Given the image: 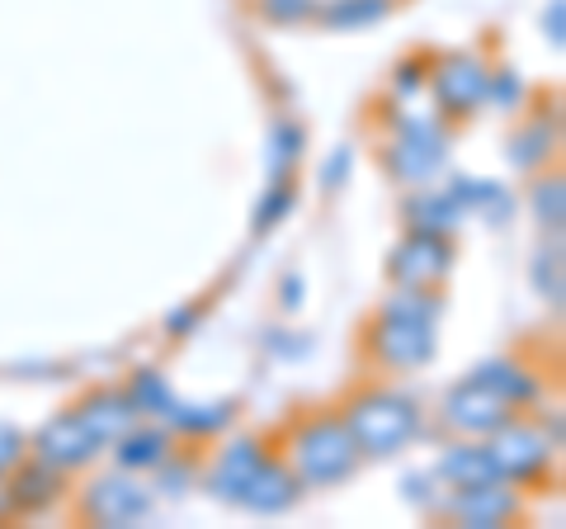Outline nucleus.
Here are the masks:
<instances>
[{"mask_svg": "<svg viewBox=\"0 0 566 529\" xmlns=\"http://www.w3.org/2000/svg\"><path fill=\"white\" fill-rule=\"evenodd\" d=\"M374 345L387 364L397 369H416L434 355V336H430V303H392L382 317V326L374 331Z\"/></svg>", "mask_w": 566, "mask_h": 529, "instance_id": "3", "label": "nucleus"}, {"mask_svg": "<svg viewBox=\"0 0 566 529\" xmlns=\"http://www.w3.org/2000/svg\"><path fill=\"white\" fill-rule=\"evenodd\" d=\"M468 491V501H463V516L472 525H495V520H505L510 516V497L495 483H482V487H463Z\"/></svg>", "mask_w": 566, "mask_h": 529, "instance_id": "13", "label": "nucleus"}, {"mask_svg": "<svg viewBox=\"0 0 566 529\" xmlns=\"http://www.w3.org/2000/svg\"><path fill=\"white\" fill-rule=\"evenodd\" d=\"M434 95L449 114H472V104L486 100V72L472 58H449L434 72Z\"/></svg>", "mask_w": 566, "mask_h": 529, "instance_id": "6", "label": "nucleus"}, {"mask_svg": "<svg viewBox=\"0 0 566 529\" xmlns=\"http://www.w3.org/2000/svg\"><path fill=\"white\" fill-rule=\"evenodd\" d=\"M151 510V497L142 491L137 483H123V478H109L91 491V516L104 520V525H133V520H147Z\"/></svg>", "mask_w": 566, "mask_h": 529, "instance_id": "7", "label": "nucleus"}, {"mask_svg": "<svg viewBox=\"0 0 566 529\" xmlns=\"http://www.w3.org/2000/svg\"><path fill=\"white\" fill-rule=\"evenodd\" d=\"M444 412H449L453 426H463V431H495V426H505V416L515 412V402H510L505 393H495L491 383L472 378L449 397Z\"/></svg>", "mask_w": 566, "mask_h": 529, "instance_id": "4", "label": "nucleus"}, {"mask_svg": "<svg viewBox=\"0 0 566 529\" xmlns=\"http://www.w3.org/2000/svg\"><path fill=\"white\" fill-rule=\"evenodd\" d=\"M439 156H444V147H439V133L430 128V123H406V143H401V156H397V170L420 175V170L439 166Z\"/></svg>", "mask_w": 566, "mask_h": 529, "instance_id": "11", "label": "nucleus"}, {"mask_svg": "<svg viewBox=\"0 0 566 529\" xmlns=\"http://www.w3.org/2000/svg\"><path fill=\"white\" fill-rule=\"evenodd\" d=\"M444 270H449V246L434 241L430 232L411 237L401 246V256L392 260V274L401 279V284H434Z\"/></svg>", "mask_w": 566, "mask_h": 529, "instance_id": "8", "label": "nucleus"}, {"mask_svg": "<svg viewBox=\"0 0 566 529\" xmlns=\"http://www.w3.org/2000/svg\"><path fill=\"white\" fill-rule=\"evenodd\" d=\"M20 458H24V435L10 431V426H0V473H10Z\"/></svg>", "mask_w": 566, "mask_h": 529, "instance_id": "17", "label": "nucleus"}, {"mask_svg": "<svg viewBox=\"0 0 566 529\" xmlns=\"http://www.w3.org/2000/svg\"><path fill=\"white\" fill-rule=\"evenodd\" d=\"M401 72H406V76H401V91H416V85H420V66H416V62H406Z\"/></svg>", "mask_w": 566, "mask_h": 529, "instance_id": "20", "label": "nucleus"}, {"mask_svg": "<svg viewBox=\"0 0 566 529\" xmlns=\"http://www.w3.org/2000/svg\"><path fill=\"white\" fill-rule=\"evenodd\" d=\"M293 458L312 487H326V483H340L354 468L359 445H354V435L345 426H335V421H312V426L293 439Z\"/></svg>", "mask_w": 566, "mask_h": 529, "instance_id": "2", "label": "nucleus"}, {"mask_svg": "<svg viewBox=\"0 0 566 529\" xmlns=\"http://www.w3.org/2000/svg\"><path fill=\"white\" fill-rule=\"evenodd\" d=\"M293 478L289 473H283L279 464H270V458H260V464L251 468V478L241 483V491H237V501L241 506H251V510H264V516H270V510H283V506H293Z\"/></svg>", "mask_w": 566, "mask_h": 529, "instance_id": "9", "label": "nucleus"}, {"mask_svg": "<svg viewBox=\"0 0 566 529\" xmlns=\"http://www.w3.org/2000/svg\"><path fill=\"white\" fill-rule=\"evenodd\" d=\"M312 10H316L312 0H264V14H270V20H303Z\"/></svg>", "mask_w": 566, "mask_h": 529, "instance_id": "18", "label": "nucleus"}, {"mask_svg": "<svg viewBox=\"0 0 566 529\" xmlns=\"http://www.w3.org/2000/svg\"><path fill=\"white\" fill-rule=\"evenodd\" d=\"M14 497H20L24 506H43V501L52 497V464L33 468V473H24V487L14 483Z\"/></svg>", "mask_w": 566, "mask_h": 529, "instance_id": "16", "label": "nucleus"}, {"mask_svg": "<svg viewBox=\"0 0 566 529\" xmlns=\"http://www.w3.org/2000/svg\"><path fill=\"white\" fill-rule=\"evenodd\" d=\"M495 478H534V473L547 464V445L534 431H510L501 445L491 449Z\"/></svg>", "mask_w": 566, "mask_h": 529, "instance_id": "10", "label": "nucleus"}, {"mask_svg": "<svg viewBox=\"0 0 566 529\" xmlns=\"http://www.w3.org/2000/svg\"><path fill=\"white\" fill-rule=\"evenodd\" d=\"M166 454V435H128L123 439V464L142 468V464H156Z\"/></svg>", "mask_w": 566, "mask_h": 529, "instance_id": "15", "label": "nucleus"}, {"mask_svg": "<svg viewBox=\"0 0 566 529\" xmlns=\"http://www.w3.org/2000/svg\"><path fill=\"white\" fill-rule=\"evenodd\" d=\"M99 445H104V439L85 426L81 412L52 421V426L39 435V454H43V464H52V468H76L91 454H99Z\"/></svg>", "mask_w": 566, "mask_h": 529, "instance_id": "5", "label": "nucleus"}, {"mask_svg": "<svg viewBox=\"0 0 566 529\" xmlns=\"http://www.w3.org/2000/svg\"><path fill=\"white\" fill-rule=\"evenodd\" d=\"M444 478H453L458 487H482L495 483V464H491V449H453L444 464H439Z\"/></svg>", "mask_w": 566, "mask_h": 529, "instance_id": "12", "label": "nucleus"}, {"mask_svg": "<svg viewBox=\"0 0 566 529\" xmlns=\"http://www.w3.org/2000/svg\"><path fill=\"white\" fill-rule=\"evenodd\" d=\"M416 426H420L416 407L406 397H397V393H368L364 402H354V412H349L354 445L368 449V454H392V449H401L406 439L416 435Z\"/></svg>", "mask_w": 566, "mask_h": 529, "instance_id": "1", "label": "nucleus"}, {"mask_svg": "<svg viewBox=\"0 0 566 529\" xmlns=\"http://www.w3.org/2000/svg\"><path fill=\"white\" fill-rule=\"evenodd\" d=\"M387 14V0H335V6L322 10V20L335 29H349V24H374Z\"/></svg>", "mask_w": 566, "mask_h": 529, "instance_id": "14", "label": "nucleus"}, {"mask_svg": "<svg viewBox=\"0 0 566 529\" xmlns=\"http://www.w3.org/2000/svg\"><path fill=\"white\" fill-rule=\"evenodd\" d=\"M289 204H293V194L289 189H274V199L260 208V227H274V214H289Z\"/></svg>", "mask_w": 566, "mask_h": 529, "instance_id": "19", "label": "nucleus"}]
</instances>
